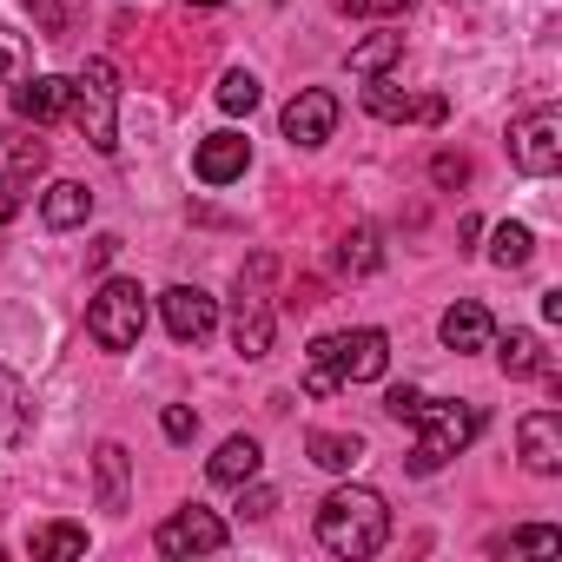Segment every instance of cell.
<instances>
[{
	"label": "cell",
	"instance_id": "cell-1",
	"mask_svg": "<svg viewBox=\"0 0 562 562\" xmlns=\"http://www.w3.org/2000/svg\"><path fill=\"white\" fill-rule=\"evenodd\" d=\"M384 371H391V338H384L378 325H364V331H331V338H318V345L305 351V391H312V397H338V391L371 384V378H384Z\"/></svg>",
	"mask_w": 562,
	"mask_h": 562
},
{
	"label": "cell",
	"instance_id": "cell-2",
	"mask_svg": "<svg viewBox=\"0 0 562 562\" xmlns=\"http://www.w3.org/2000/svg\"><path fill=\"white\" fill-rule=\"evenodd\" d=\"M384 536H391V503L378 496V490H364V483H345V490H331L325 503H318V542L331 549V555H378L384 549Z\"/></svg>",
	"mask_w": 562,
	"mask_h": 562
},
{
	"label": "cell",
	"instance_id": "cell-3",
	"mask_svg": "<svg viewBox=\"0 0 562 562\" xmlns=\"http://www.w3.org/2000/svg\"><path fill=\"white\" fill-rule=\"evenodd\" d=\"M67 120L87 133L93 153H120V74H113V60H87L67 80Z\"/></svg>",
	"mask_w": 562,
	"mask_h": 562
},
{
	"label": "cell",
	"instance_id": "cell-4",
	"mask_svg": "<svg viewBox=\"0 0 562 562\" xmlns=\"http://www.w3.org/2000/svg\"><path fill=\"white\" fill-rule=\"evenodd\" d=\"M417 450H411V470L417 476H430V470H443L476 430H483V411L476 404H463V397H424L417 404Z\"/></svg>",
	"mask_w": 562,
	"mask_h": 562
},
{
	"label": "cell",
	"instance_id": "cell-5",
	"mask_svg": "<svg viewBox=\"0 0 562 562\" xmlns=\"http://www.w3.org/2000/svg\"><path fill=\"white\" fill-rule=\"evenodd\" d=\"M139 331H146V292L133 285V278H106V285L93 292V305H87V338L100 351H133Z\"/></svg>",
	"mask_w": 562,
	"mask_h": 562
},
{
	"label": "cell",
	"instance_id": "cell-6",
	"mask_svg": "<svg viewBox=\"0 0 562 562\" xmlns=\"http://www.w3.org/2000/svg\"><path fill=\"white\" fill-rule=\"evenodd\" d=\"M278 271V258L271 251H258L245 271H238V299H232V345H238V358H271V338H278V318H271V305L258 299V285Z\"/></svg>",
	"mask_w": 562,
	"mask_h": 562
},
{
	"label": "cell",
	"instance_id": "cell-7",
	"mask_svg": "<svg viewBox=\"0 0 562 562\" xmlns=\"http://www.w3.org/2000/svg\"><path fill=\"white\" fill-rule=\"evenodd\" d=\"M509 166L522 179H549L562 166V106H536L509 126Z\"/></svg>",
	"mask_w": 562,
	"mask_h": 562
},
{
	"label": "cell",
	"instance_id": "cell-8",
	"mask_svg": "<svg viewBox=\"0 0 562 562\" xmlns=\"http://www.w3.org/2000/svg\"><path fill=\"white\" fill-rule=\"evenodd\" d=\"M153 549H159V555H218V549H225V516L205 509V503H186V509H172V516L159 522Z\"/></svg>",
	"mask_w": 562,
	"mask_h": 562
},
{
	"label": "cell",
	"instance_id": "cell-9",
	"mask_svg": "<svg viewBox=\"0 0 562 562\" xmlns=\"http://www.w3.org/2000/svg\"><path fill=\"white\" fill-rule=\"evenodd\" d=\"M159 312H166V331H172L179 345H205L212 325H218V299H205L199 285H172V292H159Z\"/></svg>",
	"mask_w": 562,
	"mask_h": 562
},
{
	"label": "cell",
	"instance_id": "cell-10",
	"mask_svg": "<svg viewBox=\"0 0 562 562\" xmlns=\"http://www.w3.org/2000/svg\"><path fill=\"white\" fill-rule=\"evenodd\" d=\"M364 106H371V120H391V126H404V120H424V126H443V100L430 93V100H417V93H404L397 80H384V74H371V87H364Z\"/></svg>",
	"mask_w": 562,
	"mask_h": 562
},
{
	"label": "cell",
	"instance_id": "cell-11",
	"mask_svg": "<svg viewBox=\"0 0 562 562\" xmlns=\"http://www.w3.org/2000/svg\"><path fill=\"white\" fill-rule=\"evenodd\" d=\"M338 133V93L331 87H305L292 106H285V139L292 146H325Z\"/></svg>",
	"mask_w": 562,
	"mask_h": 562
},
{
	"label": "cell",
	"instance_id": "cell-12",
	"mask_svg": "<svg viewBox=\"0 0 562 562\" xmlns=\"http://www.w3.org/2000/svg\"><path fill=\"white\" fill-rule=\"evenodd\" d=\"M516 443H522V470H536V476L562 470V417L555 411H529L522 430H516Z\"/></svg>",
	"mask_w": 562,
	"mask_h": 562
},
{
	"label": "cell",
	"instance_id": "cell-13",
	"mask_svg": "<svg viewBox=\"0 0 562 562\" xmlns=\"http://www.w3.org/2000/svg\"><path fill=\"white\" fill-rule=\"evenodd\" d=\"M245 166H251V146H245L238 133H212V139H199V153H192V172H199L205 186H232V179H245Z\"/></svg>",
	"mask_w": 562,
	"mask_h": 562
},
{
	"label": "cell",
	"instance_id": "cell-14",
	"mask_svg": "<svg viewBox=\"0 0 562 562\" xmlns=\"http://www.w3.org/2000/svg\"><path fill=\"white\" fill-rule=\"evenodd\" d=\"M443 345L450 351H490V338H496V325H490V312L476 305V299H457L450 312H443Z\"/></svg>",
	"mask_w": 562,
	"mask_h": 562
},
{
	"label": "cell",
	"instance_id": "cell-15",
	"mask_svg": "<svg viewBox=\"0 0 562 562\" xmlns=\"http://www.w3.org/2000/svg\"><path fill=\"white\" fill-rule=\"evenodd\" d=\"M14 113H21V120H34V126L60 120V113H67V80H54V74L21 80V87H14Z\"/></svg>",
	"mask_w": 562,
	"mask_h": 562
},
{
	"label": "cell",
	"instance_id": "cell-16",
	"mask_svg": "<svg viewBox=\"0 0 562 562\" xmlns=\"http://www.w3.org/2000/svg\"><path fill=\"white\" fill-rule=\"evenodd\" d=\"M258 463H265L258 437H225V443H218V457H212L205 470H212V483L238 490V483H251V476H258Z\"/></svg>",
	"mask_w": 562,
	"mask_h": 562
},
{
	"label": "cell",
	"instance_id": "cell-17",
	"mask_svg": "<svg viewBox=\"0 0 562 562\" xmlns=\"http://www.w3.org/2000/svg\"><path fill=\"white\" fill-rule=\"evenodd\" d=\"M93 476H100V509H126V483H133V457H126V443H100L93 450Z\"/></svg>",
	"mask_w": 562,
	"mask_h": 562
},
{
	"label": "cell",
	"instance_id": "cell-18",
	"mask_svg": "<svg viewBox=\"0 0 562 562\" xmlns=\"http://www.w3.org/2000/svg\"><path fill=\"white\" fill-rule=\"evenodd\" d=\"M41 218H47L54 232H67V225H87V218H93V192H87L80 179H60V186H47V199H41Z\"/></svg>",
	"mask_w": 562,
	"mask_h": 562
},
{
	"label": "cell",
	"instance_id": "cell-19",
	"mask_svg": "<svg viewBox=\"0 0 562 562\" xmlns=\"http://www.w3.org/2000/svg\"><path fill=\"white\" fill-rule=\"evenodd\" d=\"M490 345H496V338H490ZM496 364H503V378H516V384L549 371V358H542V338H536V331H509V338L496 345Z\"/></svg>",
	"mask_w": 562,
	"mask_h": 562
},
{
	"label": "cell",
	"instance_id": "cell-20",
	"mask_svg": "<svg viewBox=\"0 0 562 562\" xmlns=\"http://www.w3.org/2000/svg\"><path fill=\"white\" fill-rule=\"evenodd\" d=\"M305 450H312V463H318V470H331V476H345V470H358V463H364V443H358V437H345V430H312V437H305Z\"/></svg>",
	"mask_w": 562,
	"mask_h": 562
},
{
	"label": "cell",
	"instance_id": "cell-21",
	"mask_svg": "<svg viewBox=\"0 0 562 562\" xmlns=\"http://www.w3.org/2000/svg\"><path fill=\"white\" fill-rule=\"evenodd\" d=\"M41 166H47V146H41V139H8V133H0V186L21 192Z\"/></svg>",
	"mask_w": 562,
	"mask_h": 562
},
{
	"label": "cell",
	"instance_id": "cell-22",
	"mask_svg": "<svg viewBox=\"0 0 562 562\" xmlns=\"http://www.w3.org/2000/svg\"><path fill=\"white\" fill-rule=\"evenodd\" d=\"M331 258H338V271H345V278H364V271H378V258H384V251H378V232H371V225H351V232L338 238V251H331Z\"/></svg>",
	"mask_w": 562,
	"mask_h": 562
},
{
	"label": "cell",
	"instance_id": "cell-23",
	"mask_svg": "<svg viewBox=\"0 0 562 562\" xmlns=\"http://www.w3.org/2000/svg\"><path fill=\"white\" fill-rule=\"evenodd\" d=\"M74 555H87V529H80V522H47V529H34V562H74Z\"/></svg>",
	"mask_w": 562,
	"mask_h": 562
},
{
	"label": "cell",
	"instance_id": "cell-24",
	"mask_svg": "<svg viewBox=\"0 0 562 562\" xmlns=\"http://www.w3.org/2000/svg\"><path fill=\"white\" fill-rule=\"evenodd\" d=\"M490 258H496L503 271H522V265L536 258V238H529V225H496V238H490Z\"/></svg>",
	"mask_w": 562,
	"mask_h": 562
},
{
	"label": "cell",
	"instance_id": "cell-25",
	"mask_svg": "<svg viewBox=\"0 0 562 562\" xmlns=\"http://www.w3.org/2000/svg\"><path fill=\"white\" fill-rule=\"evenodd\" d=\"M397 54H404V34H371L364 47H351V74H364V80H371V74H384Z\"/></svg>",
	"mask_w": 562,
	"mask_h": 562
},
{
	"label": "cell",
	"instance_id": "cell-26",
	"mask_svg": "<svg viewBox=\"0 0 562 562\" xmlns=\"http://www.w3.org/2000/svg\"><path fill=\"white\" fill-rule=\"evenodd\" d=\"M490 549H496V555H503V549H509V555H555V549H562V529H549V522H536V529H516V536H496Z\"/></svg>",
	"mask_w": 562,
	"mask_h": 562
},
{
	"label": "cell",
	"instance_id": "cell-27",
	"mask_svg": "<svg viewBox=\"0 0 562 562\" xmlns=\"http://www.w3.org/2000/svg\"><path fill=\"white\" fill-rule=\"evenodd\" d=\"M21 430H27V397H21V384L8 371H0V450L21 443Z\"/></svg>",
	"mask_w": 562,
	"mask_h": 562
},
{
	"label": "cell",
	"instance_id": "cell-28",
	"mask_svg": "<svg viewBox=\"0 0 562 562\" xmlns=\"http://www.w3.org/2000/svg\"><path fill=\"white\" fill-rule=\"evenodd\" d=\"M218 106H225V113H251V106H258V80H251V74H225V80H218Z\"/></svg>",
	"mask_w": 562,
	"mask_h": 562
},
{
	"label": "cell",
	"instance_id": "cell-29",
	"mask_svg": "<svg viewBox=\"0 0 562 562\" xmlns=\"http://www.w3.org/2000/svg\"><path fill=\"white\" fill-rule=\"evenodd\" d=\"M0 80H27V41L14 27H0Z\"/></svg>",
	"mask_w": 562,
	"mask_h": 562
},
{
	"label": "cell",
	"instance_id": "cell-30",
	"mask_svg": "<svg viewBox=\"0 0 562 562\" xmlns=\"http://www.w3.org/2000/svg\"><path fill=\"white\" fill-rule=\"evenodd\" d=\"M159 430H166V443H192V437H199V411H192V404H166Z\"/></svg>",
	"mask_w": 562,
	"mask_h": 562
},
{
	"label": "cell",
	"instance_id": "cell-31",
	"mask_svg": "<svg viewBox=\"0 0 562 562\" xmlns=\"http://www.w3.org/2000/svg\"><path fill=\"white\" fill-rule=\"evenodd\" d=\"M430 179H437L443 192H457V186H470V159H463V153H437V159H430Z\"/></svg>",
	"mask_w": 562,
	"mask_h": 562
},
{
	"label": "cell",
	"instance_id": "cell-32",
	"mask_svg": "<svg viewBox=\"0 0 562 562\" xmlns=\"http://www.w3.org/2000/svg\"><path fill=\"white\" fill-rule=\"evenodd\" d=\"M417 0H345V14H358V21H371V14H411Z\"/></svg>",
	"mask_w": 562,
	"mask_h": 562
},
{
	"label": "cell",
	"instance_id": "cell-33",
	"mask_svg": "<svg viewBox=\"0 0 562 562\" xmlns=\"http://www.w3.org/2000/svg\"><path fill=\"white\" fill-rule=\"evenodd\" d=\"M417 404H424V391H411V384H397V391L384 397V411H391L397 424H411V417H417Z\"/></svg>",
	"mask_w": 562,
	"mask_h": 562
},
{
	"label": "cell",
	"instance_id": "cell-34",
	"mask_svg": "<svg viewBox=\"0 0 562 562\" xmlns=\"http://www.w3.org/2000/svg\"><path fill=\"white\" fill-rule=\"evenodd\" d=\"M34 21L47 27V41H60V34H67V8H60V0H34Z\"/></svg>",
	"mask_w": 562,
	"mask_h": 562
},
{
	"label": "cell",
	"instance_id": "cell-35",
	"mask_svg": "<svg viewBox=\"0 0 562 562\" xmlns=\"http://www.w3.org/2000/svg\"><path fill=\"white\" fill-rule=\"evenodd\" d=\"M120 245H126L120 232H100V238L87 245V265H93V271H100V265H113V251H120Z\"/></svg>",
	"mask_w": 562,
	"mask_h": 562
},
{
	"label": "cell",
	"instance_id": "cell-36",
	"mask_svg": "<svg viewBox=\"0 0 562 562\" xmlns=\"http://www.w3.org/2000/svg\"><path fill=\"white\" fill-rule=\"evenodd\" d=\"M238 490H245V483H238ZM271 503H278V496H271L265 483H251V490L238 496V509H245V516H271Z\"/></svg>",
	"mask_w": 562,
	"mask_h": 562
},
{
	"label": "cell",
	"instance_id": "cell-37",
	"mask_svg": "<svg viewBox=\"0 0 562 562\" xmlns=\"http://www.w3.org/2000/svg\"><path fill=\"white\" fill-rule=\"evenodd\" d=\"M14 212H21V192H14V186H0V225H8Z\"/></svg>",
	"mask_w": 562,
	"mask_h": 562
},
{
	"label": "cell",
	"instance_id": "cell-38",
	"mask_svg": "<svg viewBox=\"0 0 562 562\" xmlns=\"http://www.w3.org/2000/svg\"><path fill=\"white\" fill-rule=\"evenodd\" d=\"M186 8H225V0H186Z\"/></svg>",
	"mask_w": 562,
	"mask_h": 562
}]
</instances>
